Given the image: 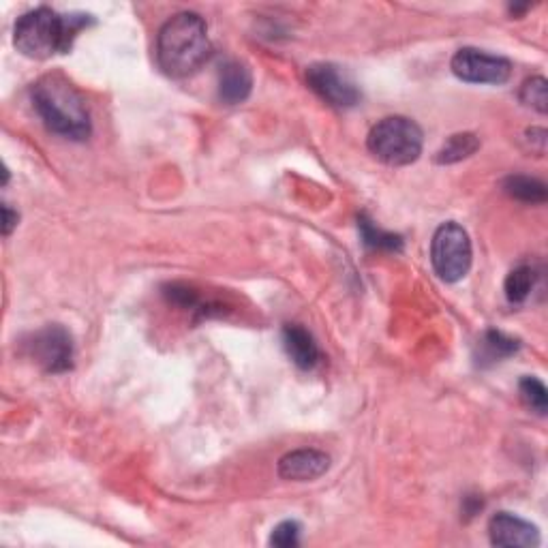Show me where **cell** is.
Returning a JSON list of instances; mask_svg holds the SVG:
<instances>
[{
    "mask_svg": "<svg viewBox=\"0 0 548 548\" xmlns=\"http://www.w3.org/2000/svg\"><path fill=\"white\" fill-rule=\"evenodd\" d=\"M88 22V15H60L50 7H39L15 22L13 43L24 56L45 60L69 52L73 39Z\"/></svg>",
    "mask_w": 548,
    "mask_h": 548,
    "instance_id": "obj_3",
    "label": "cell"
},
{
    "mask_svg": "<svg viewBox=\"0 0 548 548\" xmlns=\"http://www.w3.org/2000/svg\"><path fill=\"white\" fill-rule=\"evenodd\" d=\"M489 536L493 546L529 548L540 544V531L536 525L510 512H497L489 523Z\"/></svg>",
    "mask_w": 548,
    "mask_h": 548,
    "instance_id": "obj_9",
    "label": "cell"
},
{
    "mask_svg": "<svg viewBox=\"0 0 548 548\" xmlns=\"http://www.w3.org/2000/svg\"><path fill=\"white\" fill-rule=\"evenodd\" d=\"M328 469H330V456L313 448L287 452L279 461V476L283 480H292V482L317 480L322 478Z\"/></svg>",
    "mask_w": 548,
    "mask_h": 548,
    "instance_id": "obj_10",
    "label": "cell"
},
{
    "mask_svg": "<svg viewBox=\"0 0 548 548\" xmlns=\"http://www.w3.org/2000/svg\"><path fill=\"white\" fill-rule=\"evenodd\" d=\"M300 523L296 521H283L279 523L277 527L272 529V536H270V544L272 546H279V548H292V546H298L300 544Z\"/></svg>",
    "mask_w": 548,
    "mask_h": 548,
    "instance_id": "obj_20",
    "label": "cell"
},
{
    "mask_svg": "<svg viewBox=\"0 0 548 548\" xmlns=\"http://www.w3.org/2000/svg\"><path fill=\"white\" fill-rule=\"evenodd\" d=\"M283 345L287 356L294 360L300 369H313L319 362V347L309 330L298 324H287L283 328Z\"/></svg>",
    "mask_w": 548,
    "mask_h": 548,
    "instance_id": "obj_12",
    "label": "cell"
},
{
    "mask_svg": "<svg viewBox=\"0 0 548 548\" xmlns=\"http://www.w3.org/2000/svg\"><path fill=\"white\" fill-rule=\"evenodd\" d=\"M307 82L317 97H322L332 108H354L360 101V90L349 75L332 63H317L307 69Z\"/></svg>",
    "mask_w": 548,
    "mask_h": 548,
    "instance_id": "obj_8",
    "label": "cell"
},
{
    "mask_svg": "<svg viewBox=\"0 0 548 548\" xmlns=\"http://www.w3.org/2000/svg\"><path fill=\"white\" fill-rule=\"evenodd\" d=\"M167 298H170L174 304H180L182 309H195L197 304H200V296H197L191 287L187 285H170L167 287Z\"/></svg>",
    "mask_w": 548,
    "mask_h": 548,
    "instance_id": "obj_21",
    "label": "cell"
},
{
    "mask_svg": "<svg viewBox=\"0 0 548 548\" xmlns=\"http://www.w3.org/2000/svg\"><path fill=\"white\" fill-rule=\"evenodd\" d=\"M536 285V270L521 264L516 266L506 279V296L512 304H521L527 300V296L531 294V289Z\"/></svg>",
    "mask_w": 548,
    "mask_h": 548,
    "instance_id": "obj_17",
    "label": "cell"
},
{
    "mask_svg": "<svg viewBox=\"0 0 548 548\" xmlns=\"http://www.w3.org/2000/svg\"><path fill=\"white\" fill-rule=\"evenodd\" d=\"M15 225H18V212H11V208L5 204L3 206V232H5V236L11 234V230Z\"/></svg>",
    "mask_w": 548,
    "mask_h": 548,
    "instance_id": "obj_22",
    "label": "cell"
},
{
    "mask_svg": "<svg viewBox=\"0 0 548 548\" xmlns=\"http://www.w3.org/2000/svg\"><path fill=\"white\" fill-rule=\"evenodd\" d=\"M471 240L459 223L448 221L437 227L431 242V262L437 277L446 283H456L467 277L471 268Z\"/></svg>",
    "mask_w": 548,
    "mask_h": 548,
    "instance_id": "obj_5",
    "label": "cell"
},
{
    "mask_svg": "<svg viewBox=\"0 0 548 548\" xmlns=\"http://www.w3.org/2000/svg\"><path fill=\"white\" fill-rule=\"evenodd\" d=\"M26 349L30 358L48 373H65L73 367V339L60 324H50L35 332Z\"/></svg>",
    "mask_w": 548,
    "mask_h": 548,
    "instance_id": "obj_6",
    "label": "cell"
},
{
    "mask_svg": "<svg viewBox=\"0 0 548 548\" xmlns=\"http://www.w3.org/2000/svg\"><path fill=\"white\" fill-rule=\"evenodd\" d=\"M210 56L208 28L202 15L182 11L167 20L157 37L159 67L172 78H189Z\"/></svg>",
    "mask_w": 548,
    "mask_h": 548,
    "instance_id": "obj_2",
    "label": "cell"
},
{
    "mask_svg": "<svg viewBox=\"0 0 548 548\" xmlns=\"http://www.w3.org/2000/svg\"><path fill=\"white\" fill-rule=\"evenodd\" d=\"M478 148H480V140H478V137H476L474 133H459V135H452L450 140L446 142V146L437 152L435 161L441 163V165L463 161V159H467V157L474 155V152H476Z\"/></svg>",
    "mask_w": 548,
    "mask_h": 548,
    "instance_id": "obj_16",
    "label": "cell"
},
{
    "mask_svg": "<svg viewBox=\"0 0 548 548\" xmlns=\"http://www.w3.org/2000/svg\"><path fill=\"white\" fill-rule=\"evenodd\" d=\"M422 129L405 116H388L371 129L369 150L388 165L401 167L414 163L422 152Z\"/></svg>",
    "mask_w": 548,
    "mask_h": 548,
    "instance_id": "obj_4",
    "label": "cell"
},
{
    "mask_svg": "<svg viewBox=\"0 0 548 548\" xmlns=\"http://www.w3.org/2000/svg\"><path fill=\"white\" fill-rule=\"evenodd\" d=\"M504 191L514 197V200L525 202V204H544L546 202V185L538 178L531 176H508L504 180Z\"/></svg>",
    "mask_w": 548,
    "mask_h": 548,
    "instance_id": "obj_13",
    "label": "cell"
},
{
    "mask_svg": "<svg viewBox=\"0 0 548 548\" xmlns=\"http://www.w3.org/2000/svg\"><path fill=\"white\" fill-rule=\"evenodd\" d=\"M33 108L52 133L67 140H86L93 131L86 99L65 75L48 73L30 90Z\"/></svg>",
    "mask_w": 548,
    "mask_h": 548,
    "instance_id": "obj_1",
    "label": "cell"
},
{
    "mask_svg": "<svg viewBox=\"0 0 548 548\" xmlns=\"http://www.w3.org/2000/svg\"><path fill=\"white\" fill-rule=\"evenodd\" d=\"M251 90V69L240 60H225L219 69V99L227 105H238L249 99Z\"/></svg>",
    "mask_w": 548,
    "mask_h": 548,
    "instance_id": "obj_11",
    "label": "cell"
},
{
    "mask_svg": "<svg viewBox=\"0 0 548 548\" xmlns=\"http://www.w3.org/2000/svg\"><path fill=\"white\" fill-rule=\"evenodd\" d=\"M452 73L469 84H504L510 80L512 65L504 56L463 48L452 58Z\"/></svg>",
    "mask_w": 548,
    "mask_h": 548,
    "instance_id": "obj_7",
    "label": "cell"
},
{
    "mask_svg": "<svg viewBox=\"0 0 548 548\" xmlns=\"http://www.w3.org/2000/svg\"><path fill=\"white\" fill-rule=\"evenodd\" d=\"M358 230H360L362 242L369 249H377V251H401L403 249L401 236L384 232L382 227H377L367 215L358 217Z\"/></svg>",
    "mask_w": 548,
    "mask_h": 548,
    "instance_id": "obj_15",
    "label": "cell"
},
{
    "mask_svg": "<svg viewBox=\"0 0 548 548\" xmlns=\"http://www.w3.org/2000/svg\"><path fill=\"white\" fill-rule=\"evenodd\" d=\"M519 392H521L523 403L531 411H536L538 416L546 414V409H548V392H546V386L540 382L538 377H523L521 384H519Z\"/></svg>",
    "mask_w": 548,
    "mask_h": 548,
    "instance_id": "obj_18",
    "label": "cell"
},
{
    "mask_svg": "<svg viewBox=\"0 0 548 548\" xmlns=\"http://www.w3.org/2000/svg\"><path fill=\"white\" fill-rule=\"evenodd\" d=\"M521 101L529 108H534L540 114H546L548 110V86L542 75H536L523 84L521 88Z\"/></svg>",
    "mask_w": 548,
    "mask_h": 548,
    "instance_id": "obj_19",
    "label": "cell"
},
{
    "mask_svg": "<svg viewBox=\"0 0 548 548\" xmlns=\"http://www.w3.org/2000/svg\"><path fill=\"white\" fill-rule=\"evenodd\" d=\"M478 347H480V358H482L480 364H484V362H499V360H504V358L516 354V352H519L521 343L516 339H512V337H508V334H504V332L489 330L482 337Z\"/></svg>",
    "mask_w": 548,
    "mask_h": 548,
    "instance_id": "obj_14",
    "label": "cell"
}]
</instances>
